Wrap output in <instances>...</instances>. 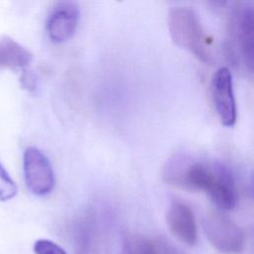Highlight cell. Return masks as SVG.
<instances>
[{"label": "cell", "mask_w": 254, "mask_h": 254, "mask_svg": "<svg viewBox=\"0 0 254 254\" xmlns=\"http://www.w3.org/2000/svg\"><path fill=\"white\" fill-rule=\"evenodd\" d=\"M210 90L214 108L221 124L232 127L237 119V110L232 75L227 67H220L215 71L211 79Z\"/></svg>", "instance_id": "8992f818"}, {"label": "cell", "mask_w": 254, "mask_h": 254, "mask_svg": "<svg viewBox=\"0 0 254 254\" xmlns=\"http://www.w3.org/2000/svg\"><path fill=\"white\" fill-rule=\"evenodd\" d=\"M209 243L220 253L240 254L245 247L244 230L219 211H208L202 219Z\"/></svg>", "instance_id": "277c9868"}, {"label": "cell", "mask_w": 254, "mask_h": 254, "mask_svg": "<svg viewBox=\"0 0 254 254\" xmlns=\"http://www.w3.org/2000/svg\"><path fill=\"white\" fill-rule=\"evenodd\" d=\"M35 254H66L64 249L56 242L49 239H39L34 243Z\"/></svg>", "instance_id": "7c38bea8"}, {"label": "cell", "mask_w": 254, "mask_h": 254, "mask_svg": "<svg viewBox=\"0 0 254 254\" xmlns=\"http://www.w3.org/2000/svg\"><path fill=\"white\" fill-rule=\"evenodd\" d=\"M253 8L248 4H242L234 8L229 21L230 44L228 46L229 57L241 62L248 71L253 67Z\"/></svg>", "instance_id": "3957f363"}, {"label": "cell", "mask_w": 254, "mask_h": 254, "mask_svg": "<svg viewBox=\"0 0 254 254\" xmlns=\"http://www.w3.org/2000/svg\"><path fill=\"white\" fill-rule=\"evenodd\" d=\"M163 176L177 188L207 193L220 209L229 210L236 205L238 195L233 176L218 162L175 156L166 164Z\"/></svg>", "instance_id": "6da1fadb"}, {"label": "cell", "mask_w": 254, "mask_h": 254, "mask_svg": "<svg viewBox=\"0 0 254 254\" xmlns=\"http://www.w3.org/2000/svg\"><path fill=\"white\" fill-rule=\"evenodd\" d=\"M134 254H176L165 241L153 237H131Z\"/></svg>", "instance_id": "30bf717a"}, {"label": "cell", "mask_w": 254, "mask_h": 254, "mask_svg": "<svg viewBox=\"0 0 254 254\" xmlns=\"http://www.w3.org/2000/svg\"><path fill=\"white\" fill-rule=\"evenodd\" d=\"M33 60L32 53L9 36L0 37V70L25 68Z\"/></svg>", "instance_id": "9c48e42d"}, {"label": "cell", "mask_w": 254, "mask_h": 254, "mask_svg": "<svg viewBox=\"0 0 254 254\" xmlns=\"http://www.w3.org/2000/svg\"><path fill=\"white\" fill-rule=\"evenodd\" d=\"M79 19V9L75 2L62 1L52 9L48 21L47 32L55 43L68 40L75 32Z\"/></svg>", "instance_id": "52a82bcc"}, {"label": "cell", "mask_w": 254, "mask_h": 254, "mask_svg": "<svg viewBox=\"0 0 254 254\" xmlns=\"http://www.w3.org/2000/svg\"><path fill=\"white\" fill-rule=\"evenodd\" d=\"M122 254H134L132 238L130 236H127L124 241L123 248H122Z\"/></svg>", "instance_id": "4fadbf2b"}, {"label": "cell", "mask_w": 254, "mask_h": 254, "mask_svg": "<svg viewBox=\"0 0 254 254\" xmlns=\"http://www.w3.org/2000/svg\"><path fill=\"white\" fill-rule=\"evenodd\" d=\"M23 170L28 189L37 195H46L55 186V175L48 158L37 148L29 147L23 156Z\"/></svg>", "instance_id": "5b68a950"}, {"label": "cell", "mask_w": 254, "mask_h": 254, "mask_svg": "<svg viewBox=\"0 0 254 254\" xmlns=\"http://www.w3.org/2000/svg\"><path fill=\"white\" fill-rule=\"evenodd\" d=\"M168 27L173 42L191 53L204 63H211L210 41L205 35L196 13L188 7H175L170 10Z\"/></svg>", "instance_id": "7a4b0ae2"}, {"label": "cell", "mask_w": 254, "mask_h": 254, "mask_svg": "<svg viewBox=\"0 0 254 254\" xmlns=\"http://www.w3.org/2000/svg\"><path fill=\"white\" fill-rule=\"evenodd\" d=\"M170 231L182 242L193 246L197 242V227L191 208L185 202L173 200L167 211Z\"/></svg>", "instance_id": "ba28073f"}, {"label": "cell", "mask_w": 254, "mask_h": 254, "mask_svg": "<svg viewBox=\"0 0 254 254\" xmlns=\"http://www.w3.org/2000/svg\"><path fill=\"white\" fill-rule=\"evenodd\" d=\"M17 185L0 162V200L6 201L17 194Z\"/></svg>", "instance_id": "8fae6325"}]
</instances>
